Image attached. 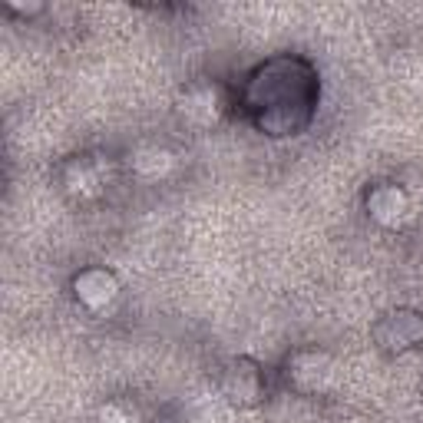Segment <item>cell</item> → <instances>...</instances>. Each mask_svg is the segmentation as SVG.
Wrapping results in <instances>:
<instances>
[{
	"mask_svg": "<svg viewBox=\"0 0 423 423\" xmlns=\"http://www.w3.org/2000/svg\"><path fill=\"white\" fill-rule=\"evenodd\" d=\"M100 423H129V420H126V417H119V410H116V407H106V410L100 413Z\"/></svg>",
	"mask_w": 423,
	"mask_h": 423,
	"instance_id": "obj_1",
	"label": "cell"
}]
</instances>
